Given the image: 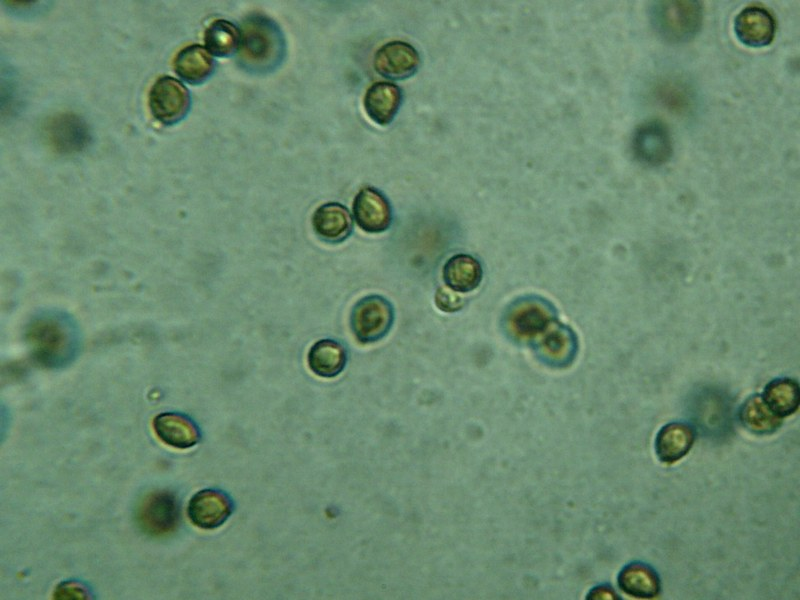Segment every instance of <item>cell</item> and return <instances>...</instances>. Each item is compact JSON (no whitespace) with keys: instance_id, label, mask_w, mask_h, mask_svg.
<instances>
[{"instance_id":"44dd1931","label":"cell","mask_w":800,"mask_h":600,"mask_svg":"<svg viewBox=\"0 0 800 600\" xmlns=\"http://www.w3.org/2000/svg\"><path fill=\"white\" fill-rule=\"evenodd\" d=\"M617 583L625 594L641 599L655 598L661 590V581L656 570L639 561L625 565L618 574Z\"/></svg>"},{"instance_id":"8fae6325","label":"cell","mask_w":800,"mask_h":600,"mask_svg":"<svg viewBox=\"0 0 800 600\" xmlns=\"http://www.w3.org/2000/svg\"><path fill=\"white\" fill-rule=\"evenodd\" d=\"M353 216L357 225L367 233H382L393 222L392 207L387 197L374 187H364L353 200Z\"/></svg>"},{"instance_id":"5bb4252c","label":"cell","mask_w":800,"mask_h":600,"mask_svg":"<svg viewBox=\"0 0 800 600\" xmlns=\"http://www.w3.org/2000/svg\"><path fill=\"white\" fill-rule=\"evenodd\" d=\"M776 24L769 11L758 6L743 9L734 20V32L738 40L749 47L769 45L774 38Z\"/></svg>"},{"instance_id":"52a82bcc","label":"cell","mask_w":800,"mask_h":600,"mask_svg":"<svg viewBox=\"0 0 800 600\" xmlns=\"http://www.w3.org/2000/svg\"><path fill=\"white\" fill-rule=\"evenodd\" d=\"M149 107L155 119L165 125L181 121L189 112L191 96L179 80L171 76L159 77L149 92Z\"/></svg>"},{"instance_id":"e0dca14e","label":"cell","mask_w":800,"mask_h":600,"mask_svg":"<svg viewBox=\"0 0 800 600\" xmlns=\"http://www.w3.org/2000/svg\"><path fill=\"white\" fill-rule=\"evenodd\" d=\"M401 88L386 81H378L368 87L363 98V107L368 117L380 126L389 125L402 104Z\"/></svg>"},{"instance_id":"9a60e30c","label":"cell","mask_w":800,"mask_h":600,"mask_svg":"<svg viewBox=\"0 0 800 600\" xmlns=\"http://www.w3.org/2000/svg\"><path fill=\"white\" fill-rule=\"evenodd\" d=\"M311 223L317 237L330 244L345 241L353 231V219L348 208L338 202L318 206Z\"/></svg>"},{"instance_id":"8992f818","label":"cell","mask_w":800,"mask_h":600,"mask_svg":"<svg viewBox=\"0 0 800 600\" xmlns=\"http://www.w3.org/2000/svg\"><path fill=\"white\" fill-rule=\"evenodd\" d=\"M139 528L153 537L173 533L180 521V504L176 495L168 490H157L146 495L136 509Z\"/></svg>"},{"instance_id":"9c48e42d","label":"cell","mask_w":800,"mask_h":600,"mask_svg":"<svg viewBox=\"0 0 800 600\" xmlns=\"http://www.w3.org/2000/svg\"><path fill=\"white\" fill-rule=\"evenodd\" d=\"M631 148L639 163L649 167L663 165L672 156L670 132L659 120L642 123L633 132Z\"/></svg>"},{"instance_id":"484cf974","label":"cell","mask_w":800,"mask_h":600,"mask_svg":"<svg viewBox=\"0 0 800 600\" xmlns=\"http://www.w3.org/2000/svg\"><path fill=\"white\" fill-rule=\"evenodd\" d=\"M92 593L87 585L76 580L61 582L54 590L55 599H89Z\"/></svg>"},{"instance_id":"7402d4cb","label":"cell","mask_w":800,"mask_h":600,"mask_svg":"<svg viewBox=\"0 0 800 600\" xmlns=\"http://www.w3.org/2000/svg\"><path fill=\"white\" fill-rule=\"evenodd\" d=\"M173 65L177 75L192 85L204 83L212 76L216 67L211 54L199 44H191L181 49Z\"/></svg>"},{"instance_id":"603a6c76","label":"cell","mask_w":800,"mask_h":600,"mask_svg":"<svg viewBox=\"0 0 800 600\" xmlns=\"http://www.w3.org/2000/svg\"><path fill=\"white\" fill-rule=\"evenodd\" d=\"M738 418L745 429L757 435L771 434L782 425V418L775 415L758 394L744 401Z\"/></svg>"},{"instance_id":"4316f807","label":"cell","mask_w":800,"mask_h":600,"mask_svg":"<svg viewBox=\"0 0 800 600\" xmlns=\"http://www.w3.org/2000/svg\"><path fill=\"white\" fill-rule=\"evenodd\" d=\"M466 301L457 292L440 287L435 294V304L443 312H456L463 308Z\"/></svg>"},{"instance_id":"2e32d148","label":"cell","mask_w":800,"mask_h":600,"mask_svg":"<svg viewBox=\"0 0 800 600\" xmlns=\"http://www.w3.org/2000/svg\"><path fill=\"white\" fill-rule=\"evenodd\" d=\"M153 429L163 443L177 449L191 448L201 439L198 425L187 415L178 412L158 414L153 419Z\"/></svg>"},{"instance_id":"277c9868","label":"cell","mask_w":800,"mask_h":600,"mask_svg":"<svg viewBox=\"0 0 800 600\" xmlns=\"http://www.w3.org/2000/svg\"><path fill=\"white\" fill-rule=\"evenodd\" d=\"M651 22L666 41L683 43L694 38L702 26L699 1H657L651 6Z\"/></svg>"},{"instance_id":"ffe728a7","label":"cell","mask_w":800,"mask_h":600,"mask_svg":"<svg viewBox=\"0 0 800 600\" xmlns=\"http://www.w3.org/2000/svg\"><path fill=\"white\" fill-rule=\"evenodd\" d=\"M348 361V352L343 343L325 338L315 342L308 351L307 363L310 370L322 378L338 376Z\"/></svg>"},{"instance_id":"5b68a950","label":"cell","mask_w":800,"mask_h":600,"mask_svg":"<svg viewBox=\"0 0 800 600\" xmlns=\"http://www.w3.org/2000/svg\"><path fill=\"white\" fill-rule=\"evenodd\" d=\"M395 312L391 302L377 294L358 300L350 314V327L359 343H374L391 330Z\"/></svg>"},{"instance_id":"d4e9b609","label":"cell","mask_w":800,"mask_h":600,"mask_svg":"<svg viewBox=\"0 0 800 600\" xmlns=\"http://www.w3.org/2000/svg\"><path fill=\"white\" fill-rule=\"evenodd\" d=\"M241 41L240 28L229 20L216 19L206 28L204 43L208 52L217 57L235 55Z\"/></svg>"},{"instance_id":"4fadbf2b","label":"cell","mask_w":800,"mask_h":600,"mask_svg":"<svg viewBox=\"0 0 800 600\" xmlns=\"http://www.w3.org/2000/svg\"><path fill=\"white\" fill-rule=\"evenodd\" d=\"M48 144L58 153L72 154L89 143L90 133L85 121L77 115L64 113L48 120L44 126Z\"/></svg>"},{"instance_id":"6da1fadb","label":"cell","mask_w":800,"mask_h":600,"mask_svg":"<svg viewBox=\"0 0 800 600\" xmlns=\"http://www.w3.org/2000/svg\"><path fill=\"white\" fill-rule=\"evenodd\" d=\"M241 41L236 62L252 75H266L278 69L287 53L281 27L269 16L253 12L240 25Z\"/></svg>"},{"instance_id":"cb8c5ba5","label":"cell","mask_w":800,"mask_h":600,"mask_svg":"<svg viewBox=\"0 0 800 600\" xmlns=\"http://www.w3.org/2000/svg\"><path fill=\"white\" fill-rule=\"evenodd\" d=\"M762 398L769 409L778 417L790 416L799 407V384L791 378L774 379L766 385Z\"/></svg>"},{"instance_id":"ba28073f","label":"cell","mask_w":800,"mask_h":600,"mask_svg":"<svg viewBox=\"0 0 800 600\" xmlns=\"http://www.w3.org/2000/svg\"><path fill=\"white\" fill-rule=\"evenodd\" d=\"M530 346L545 365L564 368L571 365L577 355L578 339L574 330L556 320Z\"/></svg>"},{"instance_id":"30bf717a","label":"cell","mask_w":800,"mask_h":600,"mask_svg":"<svg viewBox=\"0 0 800 600\" xmlns=\"http://www.w3.org/2000/svg\"><path fill=\"white\" fill-rule=\"evenodd\" d=\"M234 504L224 491L207 488L196 492L190 499L187 515L191 523L204 530L222 526L232 515Z\"/></svg>"},{"instance_id":"3957f363","label":"cell","mask_w":800,"mask_h":600,"mask_svg":"<svg viewBox=\"0 0 800 600\" xmlns=\"http://www.w3.org/2000/svg\"><path fill=\"white\" fill-rule=\"evenodd\" d=\"M557 319L555 306L539 295H524L508 304L501 316L505 336L518 345H531Z\"/></svg>"},{"instance_id":"ac0fdd59","label":"cell","mask_w":800,"mask_h":600,"mask_svg":"<svg viewBox=\"0 0 800 600\" xmlns=\"http://www.w3.org/2000/svg\"><path fill=\"white\" fill-rule=\"evenodd\" d=\"M695 441L693 427L685 422H670L664 425L655 438V451L658 459L672 464L682 459Z\"/></svg>"},{"instance_id":"7c38bea8","label":"cell","mask_w":800,"mask_h":600,"mask_svg":"<svg viewBox=\"0 0 800 600\" xmlns=\"http://www.w3.org/2000/svg\"><path fill=\"white\" fill-rule=\"evenodd\" d=\"M420 65L418 51L409 43L395 40L383 44L374 54L373 67L389 80H404L413 76Z\"/></svg>"},{"instance_id":"83f0119b","label":"cell","mask_w":800,"mask_h":600,"mask_svg":"<svg viewBox=\"0 0 800 600\" xmlns=\"http://www.w3.org/2000/svg\"><path fill=\"white\" fill-rule=\"evenodd\" d=\"M589 599H618L617 593L609 585H600L593 588L588 594Z\"/></svg>"},{"instance_id":"d6986e66","label":"cell","mask_w":800,"mask_h":600,"mask_svg":"<svg viewBox=\"0 0 800 600\" xmlns=\"http://www.w3.org/2000/svg\"><path fill=\"white\" fill-rule=\"evenodd\" d=\"M445 285L457 293L475 290L483 279V268L478 259L466 253L450 257L442 269Z\"/></svg>"},{"instance_id":"7a4b0ae2","label":"cell","mask_w":800,"mask_h":600,"mask_svg":"<svg viewBox=\"0 0 800 600\" xmlns=\"http://www.w3.org/2000/svg\"><path fill=\"white\" fill-rule=\"evenodd\" d=\"M27 338L35 358L46 367L57 368L72 361L78 349L77 331L64 315L45 314L29 325Z\"/></svg>"}]
</instances>
